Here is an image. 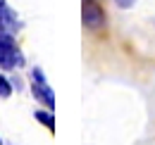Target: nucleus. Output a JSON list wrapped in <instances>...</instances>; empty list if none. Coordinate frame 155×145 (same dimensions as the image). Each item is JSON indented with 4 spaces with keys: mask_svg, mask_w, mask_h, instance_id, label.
<instances>
[{
    "mask_svg": "<svg viewBox=\"0 0 155 145\" xmlns=\"http://www.w3.org/2000/svg\"><path fill=\"white\" fill-rule=\"evenodd\" d=\"M36 119L41 124H45L48 131H55V119H53V112H36Z\"/></svg>",
    "mask_w": 155,
    "mask_h": 145,
    "instance_id": "nucleus-5",
    "label": "nucleus"
},
{
    "mask_svg": "<svg viewBox=\"0 0 155 145\" xmlns=\"http://www.w3.org/2000/svg\"><path fill=\"white\" fill-rule=\"evenodd\" d=\"M10 93H12V86H10V81H7L2 74H0V95H2V98H7Z\"/></svg>",
    "mask_w": 155,
    "mask_h": 145,
    "instance_id": "nucleus-6",
    "label": "nucleus"
},
{
    "mask_svg": "<svg viewBox=\"0 0 155 145\" xmlns=\"http://www.w3.org/2000/svg\"><path fill=\"white\" fill-rule=\"evenodd\" d=\"M19 29V21L15 17V12L5 5V2H0V31L2 34H12V31H17Z\"/></svg>",
    "mask_w": 155,
    "mask_h": 145,
    "instance_id": "nucleus-3",
    "label": "nucleus"
},
{
    "mask_svg": "<svg viewBox=\"0 0 155 145\" xmlns=\"http://www.w3.org/2000/svg\"><path fill=\"white\" fill-rule=\"evenodd\" d=\"M17 64H24V57H21L17 43L12 40V36L2 34L0 36V67L2 69H12Z\"/></svg>",
    "mask_w": 155,
    "mask_h": 145,
    "instance_id": "nucleus-1",
    "label": "nucleus"
},
{
    "mask_svg": "<svg viewBox=\"0 0 155 145\" xmlns=\"http://www.w3.org/2000/svg\"><path fill=\"white\" fill-rule=\"evenodd\" d=\"M134 2H136V0H117V5H119V7H131Z\"/></svg>",
    "mask_w": 155,
    "mask_h": 145,
    "instance_id": "nucleus-7",
    "label": "nucleus"
},
{
    "mask_svg": "<svg viewBox=\"0 0 155 145\" xmlns=\"http://www.w3.org/2000/svg\"><path fill=\"white\" fill-rule=\"evenodd\" d=\"M34 95H36L38 100H43V102L48 105V109L55 107V95H53V91L45 86V81H36V83H34Z\"/></svg>",
    "mask_w": 155,
    "mask_h": 145,
    "instance_id": "nucleus-4",
    "label": "nucleus"
},
{
    "mask_svg": "<svg viewBox=\"0 0 155 145\" xmlns=\"http://www.w3.org/2000/svg\"><path fill=\"white\" fill-rule=\"evenodd\" d=\"M81 19H84V26L93 29V31L105 26V12L96 0H84L81 2Z\"/></svg>",
    "mask_w": 155,
    "mask_h": 145,
    "instance_id": "nucleus-2",
    "label": "nucleus"
}]
</instances>
